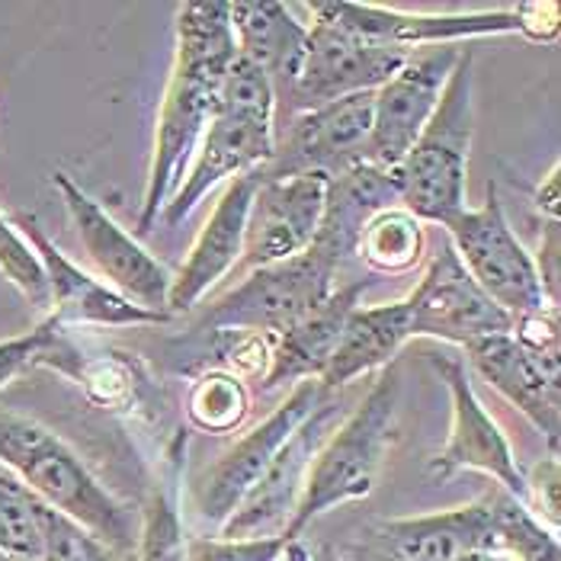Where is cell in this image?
<instances>
[{"label": "cell", "instance_id": "e575fe53", "mask_svg": "<svg viewBox=\"0 0 561 561\" xmlns=\"http://www.w3.org/2000/svg\"><path fill=\"white\" fill-rule=\"evenodd\" d=\"M536 273H539V283H542V293L552 308H559V289H561V231L556 218H546L542 221V231H539V248H536Z\"/></svg>", "mask_w": 561, "mask_h": 561}, {"label": "cell", "instance_id": "ab89813d", "mask_svg": "<svg viewBox=\"0 0 561 561\" xmlns=\"http://www.w3.org/2000/svg\"><path fill=\"white\" fill-rule=\"evenodd\" d=\"M311 561H344L341 556H334L331 549H318V552H311Z\"/></svg>", "mask_w": 561, "mask_h": 561}, {"label": "cell", "instance_id": "ac0fdd59", "mask_svg": "<svg viewBox=\"0 0 561 561\" xmlns=\"http://www.w3.org/2000/svg\"><path fill=\"white\" fill-rule=\"evenodd\" d=\"M462 350H466V363L478 376L497 394H504L546 436L549 456H559L561 356L533 353L514 334L481 337Z\"/></svg>", "mask_w": 561, "mask_h": 561}, {"label": "cell", "instance_id": "30bf717a", "mask_svg": "<svg viewBox=\"0 0 561 561\" xmlns=\"http://www.w3.org/2000/svg\"><path fill=\"white\" fill-rule=\"evenodd\" d=\"M51 186L58 190L68 216H71V225L84 244L87 257L100 270L106 286L145 311L168 314V293H171L173 279L171 270L158 257H151L71 173L55 171Z\"/></svg>", "mask_w": 561, "mask_h": 561}, {"label": "cell", "instance_id": "f546056e", "mask_svg": "<svg viewBox=\"0 0 561 561\" xmlns=\"http://www.w3.org/2000/svg\"><path fill=\"white\" fill-rule=\"evenodd\" d=\"M131 561H186V533L180 511L164 491H151L141 523H138V542Z\"/></svg>", "mask_w": 561, "mask_h": 561}, {"label": "cell", "instance_id": "ba28073f", "mask_svg": "<svg viewBox=\"0 0 561 561\" xmlns=\"http://www.w3.org/2000/svg\"><path fill=\"white\" fill-rule=\"evenodd\" d=\"M334 289L337 270L305 251L299 257L244 273V279L206 311L203 324L216 331L276 337L314 311Z\"/></svg>", "mask_w": 561, "mask_h": 561}, {"label": "cell", "instance_id": "8fae6325", "mask_svg": "<svg viewBox=\"0 0 561 561\" xmlns=\"http://www.w3.org/2000/svg\"><path fill=\"white\" fill-rule=\"evenodd\" d=\"M373 131V93H353L344 100L286 116V129L276 131L273 158L260 168L263 180H283L299 173L337 176L366 164Z\"/></svg>", "mask_w": 561, "mask_h": 561}, {"label": "cell", "instance_id": "484cf974", "mask_svg": "<svg viewBox=\"0 0 561 561\" xmlns=\"http://www.w3.org/2000/svg\"><path fill=\"white\" fill-rule=\"evenodd\" d=\"M81 533L71 519L55 514L20 478L0 466V556L3 559H43L71 542Z\"/></svg>", "mask_w": 561, "mask_h": 561}, {"label": "cell", "instance_id": "7c38bea8", "mask_svg": "<svg viewBox=\"0 0 561 561\" xmlns=\"http://www.w3.org/2000/svg\"><path fill=\"white\" fill-rule=\"evenodd\" d=\"M341 401L334 391H328L318 408L296 427V433L283 443V449L273 456L266 472L257 484L244 494V501L234 507V514L218 526L221 539H270L286 536L293 514L302 501L308 469L328 439V433L337 427Z\"/></svg>", "mask_w": 561, "mask_h": 561}, {"label": "cell", "instance_id": "836d02e7", "mask_svg": "<svg viewBox=\"0 0 561 561\" xmlns=\"http://www.w3.org/2000/svg\"><path fill=\"white\" fill-rule=\"evenodd\" d=\"M559 494H561V466L559 456H546L529 476H526V504L549 519V526L559 533Z\"/></svg>", "mask_w": 561, "mask_h": 561}, {"label": "cell", "instance_id": "4316f807", "mask_svg": "<svg viewBox=\"0 0 561 561\" xmlns=\"http://www.w3.org/2000/svg\"><path fill=\"white\" fill-rule=\"evenodd\" d=\"M424 254H427L424 221L401 206L382 209L379 216L369 218L356 244V260H363L373 273L382 276L411 273L424 260Z\"/></svg>", "mask_w": 561, "mask_h": 561}, {"label": "cell", "instance_id": "d6a6232c", "mask_svg": "<svg viewBox=\"0 0 561 561\" xmlns=\"http://www.w3.org/2000/svg\"><path fill=\"white\" fill-rule=\"evenodd\" d=\"M55 337H58V324L51 318H45L43 324H36L33 331L0 341V391L7 389L23 369L39 363L55 346Z\"/></svg>", "mask_w": 561, "mask_h": 561}, {"label": "cell", "instance_id": "5b68a950", "mask_svg": "<svg viewBox=\"0 0 561 561\" xmlns=\"http://www.w3.org/2000/svg\"><path fill=\"white\" fill-rule=\"evenodd\" d=\"M398 369L386 366L363 401L328 433L308 469L302 501L293 514L286 539H302L305 529L321 514L373 494L398 424Z\"/></svg>", "mask_w": 561, "mask_h": 561}, {"label": "cell", "instance_id": "9c48e42d", "mask_svg": "<svg viewBox=\"0 0 561 561\" xmlns=\"http://www.w3.org/2000/svg\"><path fill=\"white\" fill-rule=\"evenodd\" d=\"M431 363L449 391V436L431 459L427 476L433 481H446L459 472H481L526 504V472L514 456L511 439L476 394L466 359L456 350H439Z\"/></svg>", "mask_w": 561, "mask_h": 561}, {"label": "cell", "instance_id": "4dcf8cb0", "mask_svg": "<svg viewBox=\"0 0 561 561\" xmlns=\"http://www.w3.org/2000/svg\"><path fill=\"white\" fill-rule=\"evenodd\" d=\"M0 273L10 279V286L20 289V296L39 311H48V283H45L43 263L30 241L16 231V225L0 213Z\"/></svg>", "mask_w": 561, "mask_h": 561}, {"label": "cell", "instance_id": "f1b7e54d", "mask_svg": "<svg viewBox=\"0 0 561 561\" xmlns=\"http://www.w3.org/2000/svg\"><path fill=\"white\" fill-rule=\"evenodd\" d=\"M251 411V394L234 373H206L193 382L186 398L190 424L203 433H231Z\"/></svg>", "mask_w": 561, "mask_h": 561}, {"label": "cell", "instance_id": "e0dca14e", "mask_svg": "<svg viewBox=\"0 0 561 561\" xmlns=\"http://www.w3.org/2000/svg\"><path fill=\"white\" fill-rule=\"evenodd\" d=\"M16 231L30 241L36 257L43 263L45 283H48V318L65 328V324H93V328H141V324H164L171 321L168 314L145 311L96 276L81 270L75 260L55 241L48 238L33 213H16L10 218Z\"/></svg>", "mask_w": 561, "mask_h": 561}, {"label": "cell", "instance_id": "3957f363", "mask_svg": "<svg viewBox=\"0 0 561 561\" xmlns=\"http://www.w3.org/2000/svg\"><path fill=\"white\" fill-rule=\"evenodd\" d=\"M273 148H276V93L257 65L238 55L221 81L216 116L203 131L168 206L161 209V221L171 228L180 225L218 183L260 171L273 158Z\"/></svg>", "mask_w": 561, "mask_h": 561}, {"label": "cell", "instance_id": "603a6c76", "mask_svg": "<svg viewBox=\"0 0 561 561\" xmlns=\"http://www.w3.org/2000/svg\"><path fill=\"white\" fill-rule=\"evenodd\" d=\"M379 539L408 561H466L476 552H488L494 549L488 494L439 514L389 519Z\"/></svg>", "mask_w": 561, "mask_h": 561}, {"label": "cell", "instance_id": "9a60e30c", "mask_svg": "<svg viewBox=\"0 0 561 561\" xmlns=\"http://www.w3.org/2000/svg\"><path fill=\"white\" fill-rule=\"evenodd\" d=\"M324 394H328V389L318 379H305L289 391V398L266 421L251 427L228 453H221L216 466H209L196 484V497H193L196 514L206 523H216V526L231 517L234 507L244 501V494L266 472L273 456L283 449V443L318 408V401Z\"/></svg>", "mask_w": 561, "mask_h": 561}, {"label": "cell", "instance_id": "8d00e7d4", "mask_svg": "<svg viewBox=\"0 0 561 561\" xmlns=\"http://www.w3.org/2000/svg\"><path fill=\"white\" fill-rule=\"evenodd\" d=\"M344 561H408L401 559L394 549H389L382 539H376V542H369V546H363V549H353Z\"/></svg>", "mask_w": 561, "mask_h": 561}, {"label": "cell", "instance_id": "74e56055", "mask_svg": "<svg viewBox=\"0 0 561 561\" xmlns=\"http://www.w3.org/2000/svg\"><path fill=\"white\" fill-rule=\"evenodd\" d=\"M466 561H517V559H511V556H504V552H497V549H488V552H476V556H469Z\"/></svg>", "mask_w": 561, "mask_h": 561}, {"label": "cell", "instance_id": "d590c367", "mask_svg": "<svg viewBox=\"0 0 561 561\" xmlns=\"http://www.w3.org/2000/svg\"><path fill=\"white\" fill-rule=\"evenodd\" d=\"M561 168L556 164L552 171L546 173V180L539 183V190H536V206L542 209V216L546 218H556L559 221V203H561Z\"/></svg>", "mask_w": 561, "mask_h": 561}, {"label": "cell", "instance_id": "d6986e66", "mask_svg": "<svg viewBox=\"0 0 561 561\" xmlns=\"http://www.w3.org/2000/svg\"><path fill=\"white\" fill-rule=\"evenodd\" d=\"M324 10L359 36L401 48L462 45L488 36H523V7L507 10H469V13H411L379 3L328 0Z\"/></svg>", "mask_w": 561, "mask_h": 561}, {"label": "cell", "instance_id": "5bb4252c", "mask_svg": "<svg viewBox=\"0 0 561 561\" xmlns=\"http://www.w3.org/2000/svg\"><path fill=\"white\" fill-rule=\"evenodd\" d=\"M404 305L411 318V341L433 337L443 344L466 346L481 337L514 331V318L478 289L449 241H443L439 251L427 257L424 273Z\"/></svg>", "mask_w": 561, "mask_h": 561}, {"label": "cell", "instance_id": "52a82bcc", "mask_svg": "<svg viewBox=\"0 0 561 561\" xmlns=\"http://www.w3.org/2000/svg\"><path fill=\"white\" fill-rule=\"evenodd\" d=\"M446 234L466 273L504 314L517 321L523 314L552 308L542 293L533 254L511 228L494 186H488V199L478 209H466L453 218L446 225Z\"/></svg>", "mask_w": 561, "mask_h": 561}, {"label": "cell", "instance_id": "277c9868", "mask_svg": "<svg viewBox=\"0 0 561 561\" xmlns=\"http://www.w3.org/2000/svg\"><path fill=\"white\" fill-rule=\"evenodd\" d=\"M476 55L466 45L439 93L431 123L398 164V206L424 225H449L469 206V151L476 131Z\"/></svg>", "mask_w": 561, "mask_h": 561}, {"label": "cell", "instance_id": "ffe728a7", "mask_svg": "<svg viewBox=\"0 0 561 561\" xmlns=\"http://www.w3.org/2000/svg\"><path fill=\"white\" fill-rule=\"evenodd\" d=\"M260 173H241L225 183L218 203L199 228L193 248L180 270L173 273L171 293H168V314H183L203 302V296L216 286L221 276H228L244 248V225L248 209L257 190Z\"/></svg>", "mask_w": 561, "mask_h": 561}, {"label": "cell", "instance_id": "44dd1931", "mask_svg": "<svg viewBox=\"0 0 561 561\" xmlns=\"http://www.w3.org/2000/svg\"><path fill=\"white\" fill-rule=\"evenodd\" d=\"M391 206H398L394 171H382L376 164H356L337 176H328L324 213L308 251L341 273L346 260L356 257V244L369 218Z\"/></svg>", "mask_w": 561, "mask_h": 561}, {"label": "cell", "instance_id": "4fadbf2b", "mask_svg": "<svg viewBox=\"0 0 561 561\" xmlns=\"http://www.w3.org/2000/svg\"><path fill=\"white\" fill-rule=\"evenodd\" d=\"M466 45L414 48L382 87L373 90V131L366 164L398 171L417 135L431 123L439 93Z\"/></svg>", "mask_w": 561, "mask_h": 561}, {"label": "cell", "instance_id": "d4e9b609", "mask_svg": "<svg viewBox=\"0 0 561 561\" xmlns=\"http://www.w3.org/2000/svg\"><path fill=\"white\" fill-rule=\"evenodd\" d=\"M408 341H411V318L404 299L389 305H356L346 318L334 359L321 376V386L328 391H341L359 376L386 369Z\"/></svg>", "mask_w": 561, "mask_h": 561}, {"label": "cell", "instance_id": "2e32d148", "mask_svg": "<svg viewBox=\"0 0 561 561\" xmlns=\"http://www.w3.org/2000/svg\"><path fill=\"white\" fill-rule=\"evenodd\" d=\"M324 193H328L324 173H299L283 180L260 176L248 209L244 248L234 270L251 273L260 266H273L305 254L308 244L314 241L318 221L324 213Z\"/></svg>", "mask_w": 561, "mask_h": 561}, {"label": "cell", "instance_id": "83f0119b", "mask_svg": "<svg viewBox=\"0 0 561 561\" xmlns=\"http://www.w3.org/2000/svg\"><path fill=\"white\" fill-rule=\"evenodd\" d=\"M491 523H494V549L517 561H561L559 533L546 526L529 504L517 501L504 488L488 491Z\"/></svg>", "mask_w": 561, "mask_h": 561}, {"label": "cell", "instance_id": "8992f818", "mask_svg": "<svg viewBox=\"0 0 561 561\" xmlns=\"http://www.w3.org/2000/svg\"><path fill=\"white\" fill-rule=\"evenodd\" d=\"M311 23L305 36V51L296 84L286 96V116L305 113L353 93H373L408 61L414 48L376 43L369 36L353 33L341 20H334L324 3L308 7Z\"/></svg>", "mask_w": 561, "mask_h": 561}, {"label": "cell", "instance_id": "60d3db41", "mask_svg": "<svg viewBox=\"0 0 561 561\" xmlns=\"http://www.w3.org/2000/svg\"><path fill=\"white\" fill-rule=\"evenodd\" d=\"M0 561H7V559H3V556H0Z\"/></svg>", "mask_w": 561, "mask_h": 561}, {"label": "cell", "instance_id": "7a4b0ae2", "mask_svg": "<svg viewBox=\"0 0 561 561\" xmlns=\"http://www.w3.org/2000/svg\"><path fill=\"white\" fill-rule=\"evenodd\" d=\"M0 466L20 478L55 514L71 519L116 559H135L131 511L87 469V462L45 424L0 408Z\"/></svg>", "mask_w": 561, "mask_h": 561}, {"label": "cell", "instance_id": "cb8c5ba5", "mask_svg": "<svg viewBox=\"0 0 561 561\" xmlns=\"http://www.w3.org/2000/svg\"><path fill=\"white\" fill-rule=\"evenodd\" d=\"M228 16H231L238 55L266 75L279 110V103H286L289 90L296 84L308 26L296 20V13L286 3H260V0L228 3Z\"/></svg>", "mask_w": 561, "mask_h": 561}, {"label": "cell", "instance_id": "6da1fadb", "mask_svg": "<svg viewBox=\"0 0 561 561\" xmlns=\"http://www.w3.org/2000/svg\"><path fill=\"white\" fill-rule=\"evenodd\" d=\"M234 58L238 45L231 33L228 3L199 0L176 10L171 78L158 106L154 151L138 213V234H145L161 218V209L183 180L203 131L216 116L221 81Z\"/></svg>", "mask_w": 561, "mask_h": 561}, {"label": "cell", "instance_id": "1f68e13d", "mask_svg": "<svg viewBox=\"0 0 561 561\" xmlns=\"http://www.w3.org/2000/svg\"><path fill=\"white\" fill-rule=\"evenodd\" d=\"M286 536L270 539H221L196 536L186 539V561H276L286 549Z\"/></svg>", "mask_w": 561, "mask_h": 561}, {"label": "cell", "instance_id": "7402d4cb", "mask_svg": "<svg viewBox=\"0 0 561 561\" xmlns=\"http://www.w3.org/2000/svg\"><path fill=\"white\" fill-rule=\"evenodd\" d=\"M366 286L369 283H363V279L337 286L314 311H308L293 328L276 334L273 346H270L266 373H263V389H279L286 382L299 386L305 379L321 382V376L328 373V366L334 359V350L341 344L346 318L356 305L363 302Z\"/></svg>", "mask_w": 561, "mask_h": 561}, {"label": "cell", "instance_id": "f35d334b", "mask_svg": "<svg viewBox=\"0 0 561 561\" xmlns=\"http://www.w3.org/2000/svg\"><path fill=\"white\" fill-rule=\"evenodd\" d=\"M87 561H123V559H116L113 552H106L103 546H96V549L90 552V559H87Z\"/></svg>", "mask_w": 561, "mask_h": 561}]
</instances>
